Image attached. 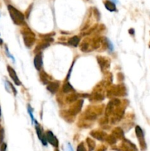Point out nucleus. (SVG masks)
I'll return each mask as SVG.
<instances>
[{
	"label": "nucleus",
	"instance_id": "nucleus-11",
	"mask_svg": "<svg viewBox=\"0 0 150 151\" xmlns=\"http://www.w3.org/2000/svg\"><path fill=\"white\" fill-rule=\"evenodd\" d=\"M0 115H1V108H0Z\"/></svg>",
	"mask_w": 150,
	"mask_h": 151
},
{
	"label": "nucleus",
	"instance_id": "nucleus-6",
	"mask_svg": "<svg viewBox=\"0 0 150 151\" xmlns=\"http://www.w3.org/2000/svg\"><path fill=\"white\" fill-rule=\"evenodd\" d=\"M70 42L71 44H72L73 46H76L77 45L78 42H79V39H78L77 37H74V38L70 40V42Z\"/></svg>",
	"mask_w": 150,
	"mask_h": 151
},
{
	"label": "nucleus",
	"instance_id": "nucleus-7",
	"mask_svg": "<svg viewBox=\"0 0 150 151\" xmlns=\"http://www.w3.org/2000/svg\"><path fill=\"white\" fill-rule=\"evenodd\" d=\"M3 135H4L3 128L0 126V144L2 143V139H3Z\"/></svg>",
	"mask_w": 150,
	"mask_h": 151
},
{
	"label": "nucleus",
	"instance_id": "nucleus-8",
	"mask_svg": "<svg viewBox=\"0 0 150 151\" xmlns=\"http://www.w3.org/2000/svg\"><path fill=\"white\" fill-rule=\"evenodd\" d=\"M28 113H29V115H30V117H31V119H32V122H33V123L34 122V117H33V113H32V108H30V106H29V108H28Z\"/></svg>",
	"mask_w": 150,
	"mask_h": 151
},
{
	"label": "nucleus",
	"instance_id": "nucleus-2",
	"mask_svg": "<svg viewBox=\"0 0 150 151\" xmlns=\"http://www.w3.org/2000/svg\"><path fill=\"white\" fill-rule=\"evenodd\" d=\"M46 137H47V141L50 143V144H52L54 147H57L58 145V141L57 140L56 137L53 135V133L51 131H48L46 134Z\"/></svg>",
	"mask_w": 150,
	"mask_h": 151
},
{
	"label": "nucleus",
	"instance_id": "nucleus-4",
	"mask_svg": "<svg viewBox=\"0 0 150 151\" xmlns=\"http://www.w3.org/2000/svg\"><path fill=\"white\" fill-rule=\"evenodd\" d=\"M105 6L109 11H116V5H115V3L113 2L112 1H110V0H107V1H105Z\"/></svg>",
	"mask_w": 150,
	"mask_h": 151
},
{
	"label": "nucleus",
	"instance_id": "nucleus-10",
	"mask_svg": "<svg viewBox=\"0 0 150 151\" xmlns=\"http://www.w3.org/2000/svg\"><path fill=\"white\" fill-rule=\"evenodd\" d=\"M2 44V39H0V44Z\"/></svg>",
	"mask_w": 150,
	"mask_h": 151
},
{
	"label": "nucleus",
	"instance_id": "nucleus-9",
	"mask_svg": "<svg viewBox=\"0 0 150 151\" xmlns=\"http://www.w3.org/2000/svg\"><path fill=\"white\" fill-rule=\"evenodd\" d=\"M6 148H7V144L5 143H3L1 146V149H0V151H6Z\"/></svg>",
	"mask_w": 150,
	"mask_h": 151
},
{
	"label": "nucleus",
	"instance_id": "nucleus-3",
	"mask_svg": "<svg viewBox=\"0 0 150 151\" xmlns=\"http://www.w3.org/2000/svg\"><path fill=\"white\" fill-rule=\"evenodd\" d=\"M7 70H8V72H9L10 76L11 78L13 80L15 83H16V85H20L21 84L20 81H19V80L18 79V77H17V75H16V72L13 70V69L11 68L10 66H8V67H7Z\"/></svg>",
	"mask_w": 150,
	"mask_h": 151
},
{
	"label": "nucleus",
	"instance_id": "nucleus-5",
	"mask_svg": "<svg viewBox=\"0 0 150 151\" xmlns=\"http://www.w3.org/2000/svg\"><path fill=\"white\" fill-rule=\"evenodd\" d=\"M34 64L35 68H36L38 70H39L42 66V58L40 54L37 55L35 56V58L34 59Z\"/></svg>",
	"mask_w": 150,
	"mask_h": 151
},
{
	"label": "nucleus",
	"instance_id": "nucleus-1",
	"mask_svg": "<svg viewBox=\"0 0 150 151\" xmlns=\"http://www.w3.org/2000/svg\"><path fill=\"white\" fill-rule=\"evenodd\" d=\"M8 11H9L10 15L11 16V18L13 19V22L16 24H20L21 22H23L24 16L21 12L16 9L14 7L11 5L7 6Z\"/></svg>",
	"mask_w": 150,
	"mask_h": 151
}]
</instances>
